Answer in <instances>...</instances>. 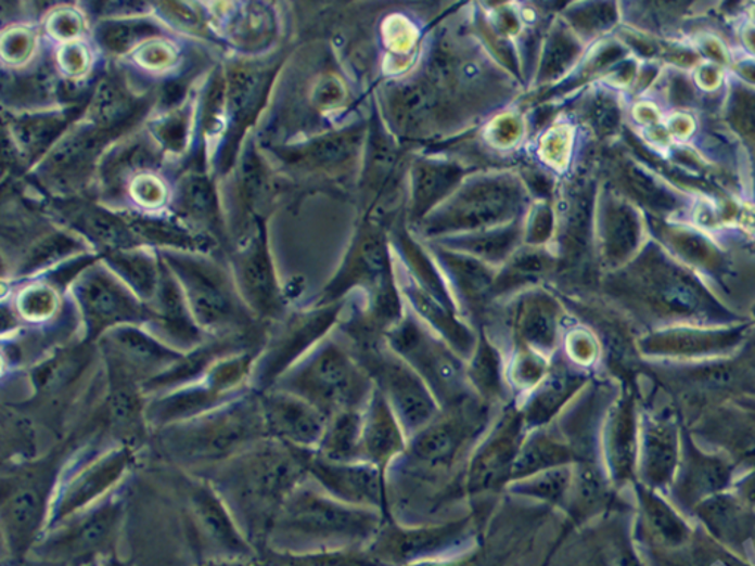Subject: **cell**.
Instances as JSON below:
<instances>
[{
    "label": "cell",
    "mask_w": 755,
    "mask_h": 566,
    "mask_svg": "<svg viewBox=\"0 0 755 566\" xmlns=\"http://www.w3.org/2000/svg\"><path fill=\"white\" fill-rule=\"evenodd\" d=\"M195 475L216 488L254 548L269 541L283 504L309 478L302 451L270 438Z\"/></svg>",
    "instance_id": "obj_1"
},
{
    "label": "cell",
    "mask_w": 755,
    "mask_h": 566,
    "mask_svg": "<svg viewBox=\"0 0 755 566\" xmlns=\"http://www.w3.org/2000/svg\"><path fill=\"white\" fill-rule=\"evenodd\" d=\"M154 437L164 456L191 474L220 465L268 438L253 388L210 413L154 430Z\"/></svg>",
    "instance_id": "obj_2"
},
{
    "label": "cell",
    "mask_w": 755,
    "mask_h": 566,
    "mask_svg": "<svg viewBox=\"0 0 755 566\" xmlns=\"http://www.w3.org/2000/svg\"><path fill=\"white\" fill-rule=\"evenodd\" d=\"M67 463V447L61 446L3 472L0 519L11 559L23 561L42 540Z\"/></svg>",
    "instance_id": "obj_3"
},
{
    "label": "cell",
    "mask_w": 755,
    "mask_h": 566,
    "mask_svg": "<svg viewBox=\"0 0 755 566\" xmlns=\"http://www.w3.org/2000/svg\"><path fill=\"white\" fill-rule=\"evenodd\" d=\"M166 262L178 279L196 325L205 335L212 338H252L257 319L223 270L199 258L167 256Z\"/></svg>",
    "instance_id": "obj_4"
},
{
    "label": "cell",
    "mask_w": 755,
    "mask_h": 566,
    "mask_svg": "<svg viewBox=\"0 0 755 566\" xmlns=\"http://www.w3.org/2000/svg\"><path fill=\"white\" fill-rule=\"evenodd\" d=\"M258 352L260 348H249L221 357L196 383L150 397L146 403L150 429L154 433L166 426L194 420L247 393L252 389Z\"/></svg>",
    "instance_id": "obj_5"
},
{
    "label": "cell",
    "mask_w": 755,
    "mask_h": 566,
    "mask_svg": "<svg viewBox=\"0 0 755 566\" xmlns=\"http://www.w3.org/2000/svg\"><path fill=\"white\" fill-rule=\"evenodd\" d=\"M137 461V447L114 442L92 458L65 467L47 532L116 493Z\"/></svg>",
    "instance_id": "obj_6"
},
{
    "label": "cell",
    "mask_w": 755,
    "mask_h": 566,
    "mask_svg": "<svg viewBox=\"0 0 755 566\" xmlns=\"http://www.w3.org/2000/svg\"><path fill=\"white\" fill-rule=\"evenodd\" d=\"M125 503L114 493L42 537L35 552L61 566H88L110 555L120 531Z\"/></svg>",
    "instance_id": "obj_7"
},
{
    "label": "cell",
    "mask_w": 755,
    "mask_h": 566,
    "mask_svg": "<svg viewBox=\"0 0 755 566\" xmlns=\"http://www.w3.org/2000/svg\"><path fill=\"white\" fill-rule=\"evenodd\" d=\"M273 388L309 401L331 417L355 409L360 397V376L342 348L325 344L295 364Z\"/></svg>",
    "instance_id": "obj_8"
},
{
    "label": "cell",
    "mask_w": 755,
    "mask_h": 566,
    "mask_svg": "<svg viewBox=\"0 0 755 566\" xmlns=\"http://www.w3.org/2000/svg\"><path fill=\"white\" fill-rule=\"evenodd\" d=\"M74 298L85 326V343H98L121 326L154 325L155 314L129 288L104 270H92L74 283Z\"/></svg>",
    "instance_id": "obj_9"
},
{
    "label": "cell",
    "mask_w": 755,
    "mask_h": 566,
    "mask_svg": "<svg viewBox=\"0 0 755 566\" xmlns=\"http://www.w3.org/2000/svg\"><path fill=\"white\" fill-rule=\"evenodd\" d=\"M367 524L362 512L303 483L283 504L269 541L355 536L367 530Z\"/></svg>",
    "instance_id": "obj_10"
},
{
    "label": "cell",
    "mask_w": 755,
    "mask_h": 566,
    "mask_svg": "<svg viewBox=\"0 0 755 566\" xmlns=\"http://www.w3.org/2000/svg\"><path fill=\"white\" fill-rule=\"evenodd\" d=\"M189 520L201 541L223 559H254L256 548L247 539L231 509L207 479L189 474L184 483Z\"/></svg>",
    "instance_id": "obj_11"
},
{
    "label": "cell",
    "mask_w": 755,
    "mask_h": 566,
    "mask_svg": "<svg viewBox=\"0 0 755 566\" xmlns=\"http://www.w3.org/2000/svg\"><path fill=\"white\" fill-rule=\"evenodd\" d=\"M332 320V310L299 316L263 343L254 366L252 388L257 393L273 388L286 372L309 355L310 347L325 334Z\"/></svg>",
    "instance_id": "obj_12"
},
{
    "label": "cell",
    "mask_w": 755,
    "mask_h": 566,
    "mask_svg": "<svg viewBox=\"0 0 755 566\" xmlns=\"http://www.w3.org/2000/svg\"><path fill=\"white\" fill-rule=\"evenodd\" d=\"M266 436L302 451H316L325 434L328 420L309 401L272 388L258 393Z\"/></svg>",
    "instance_id": "obj_13"
},
{
    "label": "cell",
    "mask_w": 755,
    "mask_h": 566,
    "mask_svg": "<svg viewBox=\"0 0 755 566\" xmlns=\"http://www.w3.org/2000/svg\"><path fill=\"white\" fill-rule=\"evenodd\" d=\"M98 343L104 362L120 368L142 385L175 366L184 355L142 326L117 327Z\"/></svg>",
    "instance_id": "obj_14"
},
{
    "label": "cell",
    "mask_w": 755,
    "mask_h": 566,
    "mask_svg": "<svg viewBox=\"0 0 755 566\" xmlns=\"http://www.w3.org/2000/svg\"><path fill=\"white\" fill-rule=\"evenodd\" d=\"M235 285L242 301L257 320H279L285 309L281 286L266 248L265 235L258 231L252 247L236 260Z\"/></svg>",
    "instance_id": "obj_15"
},
{
    "label": "cell",
    "mask_w": 755,
    "mask_h": 566,
    "mask_svg": "<svg viewBox=\"0 0 755 566\" xmlns=\"http://www.w3.org/2000/svg\"><path fill=\"white\" fill-rule=\"evenodd\" d=\"M302 451V450H299ZM307 477L315 479L327 494L344 503H375L380 499L378 472L353 462H332L315 451H302Z\"/></svg>",
    "instance_id": "obj_16"
},
{
    "label": "cell",
    "mask_w": 755,
    "mask_h": 566,
    "mask_svg": "<svg viewBox=\"0 0 755 566\" xmlns=\"http://www.w3.org/2000/svg\"><path fill=\"white\" fill-rule=\"evenodd\" d=\"M151 309L154 310V326L159 339L180 351H191L205 342V335L196 325L178 279L171 270L163 268L162 282Z\"/></svg>",
    "instance_id": "obj_17"
},
{
    "label": "cell",
    "mask_w": 755,
    "mask_h": 566,
    "mask_svg": "<svg viewBox=\"0 0 755 566\" xmlns=\"http://www.w3.org/2000/svg\"><path fill=\"white\" fill-rule=\"evenodd\" d=\"M68 213L86 235L93 237L102 247L108 248L110 253L126 252L138 244L137 235L130 226L108 211L92 205H81L69 208Z\"/></svg>",
    "instance_id": "obj_18"
},
{
    "label": "cell",
    "mask_w": 755,
    "mask_h": 566,
    "mask_svg": "<svg viewBox=\"0 0 755 566\" xmlns=\"http://www.w3.org/2000/svg\"><path fill=\"white\" fill-rule=\"evenodd\" d=\"M511 191L503 184L484 183L461 200L455 208V228H474L503 219L512 204Z\"/></svg>",
    "instance_id": "obj_19"
},
{
    "label": "cell",
    "mask_w": 755,
    "mask_h": 566,
    "mask_svg": "<svg viewBox=\"0 0 755 566\" xmlns=\"http://www.w3.org/2000/svg\"><path fill=\"white\" fill-rule=\"evenodd\" d=\"M139 110L141 105L130 97L125 86L110 79L102 81L94 93L90 114L97 129L116 134L130 125Z\"/></svg>",
    "instance_id": "obj_20"
},
{
    "label": "cell",
    "mask_w": 755,
    "mask_h": 566,
    "mask_svg": "<svg viewBox=\"0 0 755 566\" xmlns=\"http://www.w3.org/2000/svg\"><path fill=\"white\" fill-rule=\"evenodd\" d=\"M387 384L396 409L410 428H418L433 417V400L412 373L405 368L393 366L387 373Z\"/></svg>",
    "instance_id": "obj_21"
},
{
    "label": "cell",
    "mask_w": 755,
    "mask_h": 566,
    "mask_svg": "<svg viewBox=\"0 0 755 566\" xmlns=\"http://www.w3.org/2000/svg\"><path fill=\"white\" fill-rule=\"evenodd\" d=\"M106 261L131 293L145 305H153L162 282L163 268H158L145 254L133 252L110 253Z\"/></svg>",
    "instance_id": "obj_22"
},
{
    "label": "cell",
    "mask_w": 755,
    "mask_h": 566,
    "mask_svg": "<svg viewBox=\"0 0 755 566\" xmlns=\"http://www.w3.org/2000/svg\"><path fill=\"white\" fill-rule=\"evenodd\" d=\"M362 417L355 409L332 414L315 453L327 461L353 462L357 451L362 449Z\"/></svg>",
    "instance_id": "obj_23"
},
{
    "label": "cell",
    "mask_w": 755,
    "mask_h": 566,
    "mask_svg": "<svg viewBox=\"0 0 755 566\" xmlns=\"http://www.w3.org/2000/svg\"><path fill=\"white\" fill-rule=\"evenodd\" d=\"M401 445L399 429L394 422L392 413L385 408V403L376 397L375 403L369 413V420L363 422L362 447L369 456L381 461L388 458Z\"/></svg>",
    "instance_id": "obj_24"
},
{
    "label": "cell",
    "mask_w": 755,
    "mask_h": 566,
    "mask_svg": "<svg viewBox=\"0 0 755 566\" xmlns=\"http://www.w3.org/2000/svg\"><path fill=\"white\" fill-rule=\"evenodd\" d=\"M465 438L458 420H447L433 424L425 429L414 442V453L422 461L430 463H446L453 459Z\"/></svg>",
    "instance_id": "obj_25"
},
{
    "label": "cell",
    "mask_w": 755,
    "mask_h": 566,
    "mask_svg": "<svg viewBox=\"0 0 755 566\" xmlns=\"http://www.w3.org/2000/svg\"><path fill=\"white\" fill-rule=\"evenodd\" d=\"M277 24L272 12L261 3L245 5L231 24V36L238 47L261 49L273 39Z\"/></svg>",
    "instance_id": "obj_26"
},
{
    "label": "cell",
    "mask_w": 755,
    "mask_h": 566,
    "mask_svg": "<svg viewBox=\"0 0 755 566\" xmlns=\"http://www.w3.org/2000/svg\"><path fill=\"white\" fill-rule=\"evenodd\" d=\"M357 141L348 134H340L310 143L285 155L291 163L305 167H331L342 164L355 153Z\"/></svg>",
    "instance_id": "obj_27"
},
{
    "label": "cell",
    "mask_w": 755,
    "mask_h": 566,
    "mask_svg": "<svg viewBox=\"0 0 755 566\" xmlns=\"http://www.w3.org/2000/svg\"><path fill=\"white\" fill-rule=\"evenodd\" d=\"M182 207L192 220L210 228H219L215 188L205 176H189L182 188Z\"/></svg>",
    "instance_id": "obj_28"
},
{
    "label": "cell",
    "mask_w": 755,
    "mask_h": 566,
    "mask_svg": "<svg viewBox=\"0 0 755 566\" xmlns=\"http://www.w3.org/2000/svg\"><path fill=\"white\" fill-rule=\"evenodd\" d=\"M458 168L442 166V164H428L422 167L417 178V211L428 208L445 195L450 188L458 182Z\"/></svg>",
    "instance_id": "obj_29"
},
{
    "label": "cell",
    "mask_w": 755,
    "mask_h": 566,
    "mask_svg": "<svg viewBox=\"0 0 755 566\" xmlns=\"http://www.w3.org/2000/svg\"><path fill=\"white\" fill-rule=\"evenodd\" d=\"M65 126H67V117L64 116L33 117L16 123L15 133L24 150L31 155H37L59 137Z\"/></svg>",
    "instance_id": "obj_30"
},
{
    "label": "cell",
    "mask_w": 755,
    "mask_h": 566,
    "mask_svg": "<svg viewBox=\"0 0 755 566\" xmlns=\"http://www.w3.org/2000/svg\"><path fill=\"white\" fill-rule=\"evenodd\" d=\"M126 223L130 226L135 235L143 236L154 244L179 248H192L199 245V241L191 233L184 232L182 228L167 223V221L129 217Z\"/></svg>",
    "instance_id": "obj_31"
},
{
    "label": "cell",
    "mask_w": 755,
    "mask_h": 566,
    "mask_svg": "<svg viewBox=\"0 0 755 566\" xmlns=\"http://www.w3.org/2000/svg\"><path fill=\"white\" fill-rule=\"evenodd\" d=\"M60 298L56 291L48 285H31L20 293L16 310L22 319L31 323L47 322L56 314Z\"/></svg>",
    "instance_id": "obj_32"
},
{
    "label": "cell",
    "mask_w": 755,
    "mask_h": 566,
    "mask_svg": "<svg viewBox=\"0 0 755 566\" xmlns=\"http://www.w3.org/2000/svg\"><path fill=\"white\" fill-rule=\"evenodd\" d=\"M157 33L158 28L148 22L110 23L101 28L100 39L108 51L123 53Z\"/></svg>",
    "instance_id": "obj_33"
},
{
    "label": "cell",
    "mask_w": 755,
    "mask_h": 566,
    "mask_svg": "<svg viewBox=\"0 0 755 566\" xmlns=\"http://www.w3.org/2000/svg\"><path fill=\"white\" fill-rule=\"evenodd\" d=\"M565 458V450L553 445L552 441H536L532 442L527 450L524 449L521 456L516 459L515 465L512 466V471L524 472V474L540 472L543 467H549Z\"/></svg>",
    "instance_id": "obj_34"
},
{
    "label": "cell",
    "mask_w": 755,
    "mask_h": 566,
    "mask_svg": "<svg viewBox=\"0 0 755 566\" xmlns=\"http://www.w3.org/2000/svg\"><path fill=\"white\" fill-rule=\"evenodd\" d=\"M277 566H363L353 557L338 555V553H316V555H294V553H281L274 556Z\"/></svg>",
    "instance_id": "obj_35"
},
{
    "label": "cell",
    "mask_w": 755,
    "mask_h": 566,
    "mask_svg": "<svg viewBox=\"0 0 755 566\" xmlns=\"http://www.w3.org/2000/svg\"><path fill=\"white\" fill-rule=\"evenodd\" d=\"M35 39L31 33L15 28L10 33H5L2 39V55L8 63L20 64L26 61L31 55Z\"/></svg>",
    "instance_id": "obj_36"
},
{
    "label": "cell",
    "mask_w": 755,
    "mask_h": 566,
    "mask_svg": "<svg viewBox=\"0 0 755 566\" xmlns=\"http://www.w3.org/2000/svg\"><path fill=\"white\" fill-rule=\"evenodd\" d=\"M131 195L145 207H157L166 198V189L153 176H138L131 183Z\"/></svg>",
    "instance_id": "obj_37"
},
{
    "label": "cell",
    "mask_w": 755,
    "mask_h": 566,
    "mask_svg": "<svg viewBox=\"0 0 755 566\" xmlns=\"http://www.w3.org/2000/svg\"><path fill=\"white\" fill-rule=\"evenodd\" d=\"M188 121L182 114H174L167 117L166 120L158 123L155 127L159 141L170 147V150H179L187 141Z\"/></svg>",
    "instance_id": "obj_38"
},
{
    "label": "cell",
    "mask_w": 755,
    "mask_h": 566,
    "mask_svg": "<svg viewBox=\"0 0 755 566\" xmlns=\"http://www.w3.org/2000/svg\"><path fill=\"white\" fill-rule=\"evenodd\" d=\"M137 59L142 67L162 69L175 63L176 52L170 44L157 42L143 47V49L138 52Z\"/></svg>",
    "instance_id": "obj_39"
},
{
    "label": "cell",
    "mask_w": 755,
    "mask_h": 566,
    "mask_svg": "<svg viewBox=\"0 0 755 566\" xmlns=\"http://www.w3.org/2000/svg\"><path fill=\"white\" fill-rule=\"evenodd\" d=\"M525 334L533 343H551L553 335L552 316L543 310L530 311L525 320Z\"/></svg>",
    "instance_id": "obj_40"
},
{
    "label": "cell",
    "mask_w": 755,
    "mask_h": 566,
    "mask_svg": "<svg viewBox=\"0 0 755 566\" xmlns=\"http://www.w3.org/2000/svg\"><path fill=\"white\" fill-rule=\"evenodd\" d=\"M49 31L60 39H72L81 31L80 16L73 11L56 12L49 20Z\"/></svg>",
    "instance_id": "obj_41"
},
{
    "label": "cell",
    "mask_w": 755,
    "mask_h": 566,
    "mask_svg": "<svg viewBox=\"0 0 755 566\" xmlns=\"http://www.w3.org/2000/svg\"><path fill=\"white\" fill-rule=\"evenodd\" d=\"M89 64V56L86 49L80 44H67L60 52V65L65 73L77 76L85 72Z\"/></svg>",
    "instance_id": "obj_42"
},
{
    "label": "cell",
    "mask_w": 755,
    "mask_h": 566,
    "mask_svg": "<svg viewBox=\"0 0 755 566\" xmlns=\"http://www.w3.org/2000/svg\"><path fill=\"white\" fill-rule=\"evenodd\" d=\"M566 488V474L564 471H549L548 475L541 477L537 487L533 488V493L545 499H560Z\"/></svg>",
    "instance_id": "obj_43"
},
{
    "label": "cell",
    "mask_w": 755,
    "mask_h": 566,
    "mask_svg": "<svg viewBox=\"0 0 755 566\" xmlns=\"http://www.w3.org/2000/svg\"><path fill=\"white\" fill-rule=\"evenodd\" d=\"M163 7L164 10H167V14L170 15L175 22L179 23V26L188 28L200 27L199 15H196L195 11H192L191 8L182 5V3H166V5Z\"/></svg>",
    "instance_id": "obj_44"
},
{
    "label": "cell",
    "mask_w": 755,
    "mask_h": 566,
    "mask_svg": "<svg viewBox=\"0 0 755 566\" xmlns=\"http://www.w3.org/2000/svg\"><path fill=\"white\" fill-rule=\"evenodd\" d=\"M200 566H277L273 561L260 559V557H254V559H223V557H213L203 562Z\"/></svg>",
    "instance_id": "obj_45"
},
{
    "label": "cell",
    "mask_w": 755,
    "mask_h": 566,
    "mask_svg": "<svg viewBox=\"0 0 755 566\" xmlns=\"http://www.w3.org/2000/svg\"><path fill=\"white\" fill-rule=\"evenodd\" d=\"M101 566H129V565H127L126 562L118 559V557H116L114 555H110L108 557H105V561L102 562Z\"/></svg>",
    "instance_id": "obj_46"
},
{
    "label": "cell",
    "mask_w": 755,
    "mask_h": 566,
    "mask_svg": "<svg viewBox=\"0 0 755 566\" xmlns=\"http://www.w3.org/2000/svg\"><path fill=\"white\" fill-rule=\"evenodd\" d=\"M273 564H274V562H273Z\"/></svg>",
    "instance_id": "obj_47"
}]
</instances>
